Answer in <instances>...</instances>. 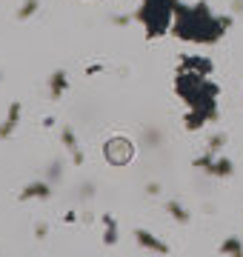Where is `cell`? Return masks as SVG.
<instances>
[{
	"label": "cell",
	"mask_w": 243,
	"mask_h": 257,
	"mask_svg": "<svg viewBox=\"0 0 243 257\" xmlns=\"http://www.w3.org/2000/svg\"><path fill=\"white\" fill-rule=\"evenodd\" d=\"M220 251H223V254H243V246H240L237 237H226L223 246H220Z\"/></svg>",
	"instance_id": "7"
},
{
	"label": "cell",
	"mask_w": 243,
	"mask_h": 257,
	"mask_svg": "<svg viewBox=\"0 0 243 257\" xmlns=\"http://www.w3.org/2000/svg\"><path fill=\"white\" fill-rule=\"evenodd\" d=\"M63 89H66V74H63V72H57L55 77H52V94L57 97V94L63 92Z\"/></svg>",
	"instance_id": "9"
},
{
	"label": "cell",
	"mask_w": 243,
	"mask_h": 257,
	"mask_svg": "<svg viewBox=\"0 0 243 257\" xmlns=\"http://www.w3.org/2000/svg\"><path fill=\"white\" fill-rule=\"evenodd\" d=\"M35 9H38V0H26V3H23V9H20V15H18V18H20V20H26L29 15H35Z\"/></svg>",
	"instance_id": "10"
},
{
	"label": "cell",
	"mask_w": 243,
	"mask_h": 257,
	"mask_svg": "<svg viewBox=\"0 0 243 257\" xmlns=\"http://www.w3.org/2000/svg\"><path fill=\"white\" fill-rule=\"evenodd\" d=\"M18 117H20V106L15 103V106H12V114H9V120H6V123L0 126V138H6V135H9L12 128H15V123H18Z\"/></svg>",
	"instance_id": "5"
},
{
	"label": "cell",
	"mask_w": 243,
	"mask_h": 257,
	"mask_svg": "<svg viewBox=\"0 0 243 257\" xmlns=\"http://www.w3.org/2000/svg\"><path fill=\"white\" fill-rule=\"evenodd\" d=\"M106 155H109V163L120 166V163H129L132 160V143L129 140H112V143H106Z\"/></svg>",
	"instance_id": "2"
},
{
	"label": "cell",
	"mask_w": 243,
	"mask_h": 257,
	"mask_svg": "<svg viewBox=\"0 0 243 257\" xmlns=\"http://www.w3.org/2000/svg\"><path fill=\"white\" fill-rule=\"evenodd\" d=\"M232 20L229 18H215L209 15L206 6H195V9H180V18L175 23V35H180L183 40H197V43H215L220 40Z\"/></svg>",
	"instance_id": "1"
},
{
	"label": "cell",
	"mask_w": 243,
	"mask_h": 257,
	"mask_svg": "<svg viewBox=\"0 0 243 257\" xmlns=\"http://www.w3.org/2000/svg\"><path fill=\"white\" fill-rule=\"evenodd\" d=\"M26 197H49V186H43V183L29 186L26 192H23V200H26Z\"/></svg>",
	"instance_id": "8"
},
{
	"label": "cell",
	"mask_w": 243,
	"mask_h": 257,
	"mask_svg": "<svg viewBox=\"0 0 243 257\" xmlns=\"http://www.w3.org/2000/svg\"><path fill=\"white\" fill-rule=\"evenodd\" d=\"M135 237H138V243H141L143 248H152V251H158V254H169V246H163L158 237H152V234H146L143 229L135 231Z\"/></svg>",
	"instance_id": "3"
},
{
	"label": "cell",
	"mask_w": 243,
	"mask_h": 257,
	"mask_svg": "<svg viewBox=\"0 0 243 257\" xmlns=\"http://www.w3.org/2000/svg\"><path fill=\"white\" fill-rule=\"evenodd\" d=\"M169 214H172V217H175V220L178 223H189V211H183V206H180V203H175V200H169Z\"/></svg>",
	"instance_id": "6"
},
{
	"label": "cell",
	"mask_w": 243,
	"mask_h": 257,
	"mask_svg": "<svg viewBox=\"0 0 243 257\" xmlns=\"http://www.w3.org/2000/svg\"><path fill=\"white\" fill-rule=\"evenodd\" d=\"M212 177H232V160H229V157H215Z\"/></svg>",
	"instance_id": "4"
},
{
	"label": "cell",
	"mask_w": 243,
	"mask_h": 257,
	"mask_svg": "<svg viewBox=\"0 0 243 257\" xmlns=\"http://www.w3.org/2000/svg\"><path fill=\"white\" fill-rule=\"evenodd\" d=\"M223 143H226V138H223V135H217V138H212V140H209V152H217V149L223 146Z\"/></svg>",
	"instance_id": "11"
}]
</instances>
